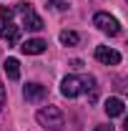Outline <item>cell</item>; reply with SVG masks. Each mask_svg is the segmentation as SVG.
Segmentation results:
<instances>
[{
	"label": "cell",
	"mask_w": 128,
	"mask_h": 131,
	"mask_svg": "<svg viewBox=\"0 0 128 131\" xmlns=\"http://www.w3.org/2000/svg\"><path fill=\"white\" fill-rule=\"evenodd\" d=\"M3 106H5V86L0 83V108H3Z\"/></svg>",
	"instance_id": "cell-14"
},
{
	"label": "cell",
	"mask_w": 128,
	"mask_h": 131,
	"mask_svg": "<svg viewBox=\"0 0 128 131\" xmlns=\"http://www.w3.org/2000/svg\"><path fill=\"white\" fill-rule=\"evenodd\" d=\"M10 18H13V10L10 8H0V25H5V23H10Z\"/></svg>",
	"instance_id": "cell-12"
},
{
	"label": "cell",
	"mask_w": 128,
	"mask_h": 131,
	"mask_svg": "<svg viewBox=\"0 0 128 131\" xmlns=\"http://www.w3.org/2000/svg\"><path fill=\"white\" fill-rule=\"evenodd\" d=\"M96 58L100 61V63H106V66H118L121 63V53L108 48V46H98L96 48Z\"/></svg>",
	"instance_id": "cell-5"
},
{
	"label": "cell",
	"mask_w": 128,
	"mask_h": 131,
	"mask_svg": "<svg viewBox=\"0 0 128 131\" xmlns=\"http://www.w3.org/2000/svg\"><path fill=\"white\" fill-rule=\"evenodd\" d=\"M3 68H5V73H8L10 81H18L20 78V63H18V58H8L3 63Z\"/></svg>",
	"instance_id": "cell-10"
},
{
	"label": "cell",
	"mask_w": 128,
	"mask_h": 131,
	"mask_svg": "<svg viewBox=\"0 0 128 131\" xmlns=\"http://www.w3.org/2000/svg\"><path fill=\"white\" fill-rule=\"evenodd\" d=\"M23 96L28 98L30 103H40L43 98L48 96V88H45V86H40V83H28V86L23 88Z\"/></svg>",
	"instance_id": "cell-6"
},
{
	"label": "cell",
	"mask_w": 128,
	"mask_h": 131,
	"mask_svg": "<svg viewBox=\"0 0 128 131\" xmlns=\"http://www.w3.org/2000/svg\"><path fill=\"white\" fill-rule=\"evenodd\" d=\"M123 111H126V103L121 101V98H108L106 101V114L108 116H123Z\"/></svg>",
	"instance_id": "cell-9"
},
{
	"label": "cell",
	"mask_w": 128,
	"mask_h": 131,
	"mask_svg": "<svg viewBox=\"0 0 128 131\" xmlns=\"http://www.w3.org/2000/svg\"><path fill=\"white\" fill-rule=\"evenodd\" d=\"M93 131H116V129H113V126H96Z\"/></svg>",
	"instance_id": "cell-15"
},
{
	"label": "cell",
	"mask_w": 128,
	"mask_h": 131,
	"mask_svg": "<svg viewBox=\"0 0 128 131\" xmlns=\"http://www.w3.org/2000/svg\"><path fill=\"white\" fill-rule=\"evenodd\" d=\"M38 124L43 126V129H50V131H60L65 126V116L60 108H55V106H43L40 111H38Z\"/></svg>",
	"instance_id": "cell-1"
},
{
	"label": "cell",
	"mask_w": 128,
	"mask_h": 131,
	"mask_svg": "<svg viewBox=\"0 0 128 131\" xmlns=\"http://www.w3.org/2000/svg\"><path fill=\"white\" fill-rule=\"evenodd\" d=\"M18 13H20V18H23V25H25L28 30H40V28H43V18L35 13V8H33L30 3H20Z\"/></svg>",
	"instance_id": "cell-2"
},
{
	"label": "cell",
	"mask_w": 128,
	"mask_h": 131,
	"mask_svg": "<svg viewBox=\"0 0 128 131\" xmlns=\"http://www.w3.org/2000/svg\"><path fill=\"white\" fill-rule=\"evenodd\" d=\"M60 93L65 98H75L83 93V81H80L78 76H65L63 83H60Z\"/></svg>",
	"instance_id": "cell-4"
},
{
	"label": "cell",
	"mask_w": 128,
	"mask_h": 131,
	"mask_svg": "<svg viewBox=\"0 0 128 131\" xmlns=\"http://www.w3.org/2000/svg\"><path fill=\"white\" fill-rule=\"evenodd\" d=\"M0 38L8 40V43H18V38H20V28L13 25V23H5V25H0Z\"/></svg>",
	"instance_id": "cell-8"
},
{
	"label": "cell",
	"mask_w": 128,
	"mask_h": 131,
	"mask_svg": "<svg viewBox=\"0 0 128 131\" xmlns=\"http://www.w3.org/2000/svg\"><path fill=\"white\" fill-rule=\"evenodd\" d=\"M58 38H60V43H63V46H78V40H80V35H78L75 30H60Z\"/></svg>",
	"instance_id": "cell-11"
},
{
	"label": "cell",
	"mask_w": 128,
	"mask_h": 131,
	"mask_svg": "<svg viewBox=\"0 0 128 131\" xmlns=\"http://www.w3.org/2000/svg\"><path fill=\"white\" fill-rule=\"evenodd\" d=\"M93 25H96L98 30L108 33V35H118V33H121V23L113 15H108V13H96V15H93Z\"/></svg>",
	"instance_id": "cell-3"
},
{
	"label": "cell",
	"mask_w": 128,
	"mask_h": 131,
	"mask_svg": "<svg viewBox=\"0 0 128 131\" xmlns=\"http://www.w3.org/2000/svg\"><path fill=\"white\" fill-rule=\"evenodd\" d=\"M50 5H53L55 10H65V8H68V3H65V0H50Z\"/></svg>",
	"instance_id": "cell-13"
},
{
	"label": "cell",
	"mask_w": 128,
	"mask_h": 131,
	"mask_svg": "<svg viewBox=\"0 0 128 131\" xmlns=\"http://www.w3.org/2000/svg\"><path fill=\"white\" fill-rule=\"evenodd\" d=\"M45 48H48V43H45L43 38H30V40H25V43L20 46V50H23L25 56H40V53H45Z\"/></svg>",
	"instance_id": "cell-7"
}]
</instances>
